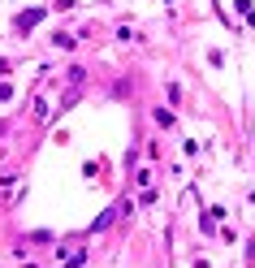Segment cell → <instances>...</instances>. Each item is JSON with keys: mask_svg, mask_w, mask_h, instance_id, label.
Instances as JSON below:
<instances>
[{"mask_svg": "<svg viewBox=\"0 0 255 268\" xmlns=\"http://www.w3.org/2000/svg\"><path fill=\"white\" fill-rule=\"evenodd\" d=\"M35 121H48V100H35V113H31Z\"/></svg>", "mask_w": 255, "mask_h": 268, "instance_id": "cell-1", "label": "cell"}, {"mask_svg": "<svg viewBox=\"0 0 255 268\" xmlns=\"http://www.w3.org/2000/svg\"><path fill=\"white\" fill-rule=\"evenodd\" d=\"M156 126H164V130L173 126V113H169V108H156Z\"/></svg>", "mask_w": 255, "mask_h": 268, "instance_id": "cell-2", "label": "cell"}, {"mask_svg": "<svg viewBox=\"0 0 255 268\" xmlns=\"http://www.w3.org/2000/svg\"><path fill=\"white\" fill-rule=\"evenodd\" d=\"M18 191V177H0V195H13Z\"/></svg>", "mask_w": 255, "mask_h": 268, "instance_id": "cell-3", "label": "cell"}]
</instances>
